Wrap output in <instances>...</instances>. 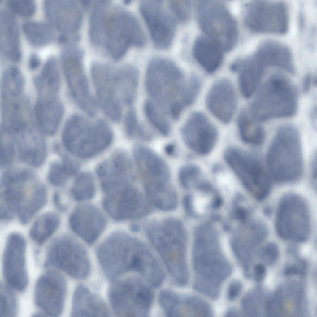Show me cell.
Wrapping results in <instances>:
<instances>
[{
	"label": "cell",
	"mask_w": 317,
	"mask_h": 317,
	"mask_svg": "<svg viewBox=\"0 0 317 317\" xmlns=\"http://www.w3.org/2000/svg\"><path fill=\"white\" fill-rule=\"evenodd\" d=\"M192 263L194 288L216 299L223 283L231 275L232 268L221 250L215 230L210 225L203 224L196 229Z\"/></svg>",
	"instance_id": "obj_1"
},
{
	"label": "cell",
	"mask_w": 317,
	"mask_h": 317,
	"mask_svg": "<svg viewBox=\"0 0 317 317\" xmlns=\"http://www.w3.org/2000/svg\"><path fill=\"white\" fill-rule=\"evenodd\" d=\"M147 233L174 280L180 286L186 285L189 280L187 238L183 224L173 218L154 221L148 227Z\"/></svg>",
	"instance_id": "obj_2"
},
{
	"label": "cell",
	"mask_w": 317,
	"mask_h": 317,
	"mask_svg": "<svg viewBox=\"0 0 317 317\" xmlns=\"http://www.w3.org/2000/svg\"><path fill=\"white\" fill-rule=\"evenodd\" d=\"M109 7L100 24L98 46L103 47L114 59L118 60L130 46L143 47L146 38L138 21L132 14L120 7Z\"/></svg>",
	"instance_id": "obj_3"
},
{
	"label": "cell",
	"mask_w": 317,
	"mask_h": 317,
	"mask_svg": "<svg viewBox=\"0 0 317 317\" xmlns=\"http://www.w3.org/2000/svg\"><path fill=\"white\" fill-rule=\"evenodd\" d=\"M270 177L279 183L295 182L302 176L303 157L299 133L289 125L279 128L271 143L266 158Z\"/></svg>",
	"instance_id": "obj_4"
},
{
	"label": "cell",
	"mask_w": 317,
	"mask_h": 317,
	"mask_svg": "<svg viewBox=\"0 0 317 317\" xmlns=\"http://www.w3.org/2000/svg\"><path fill=\"white\" fill-rule=\"evenodd\" d=\"M298 95L291 81L284 76L276 75L265 83L246 110L258 121L291 117L297 112Z\"/></svg>",
	"instance_id": "obj_5"
},
{
	"label": "cell",
	"mask_w": 317,
	"mask_h": 317,
	"mask_svg": "<svg viewBox=\"0 0 317 317\" xmlns=\"http://www.w3.org/2000/svg\"><path fill=\"white\" fill-rule=\"evenodd\" d=\"M112 138L111 131L105 121L99 120L92 124L77 115L69 119L62 134L63 143L67 150L83 158L91 157L103 150Z\"/></svg>",
	"instance_id": "obj_6"
},
{
	"label": "cell",
	"mask_w": 317,
	"mask_h": 317,
	"mask_svg": "<svg viewBox=\"0 0 317 317\" xmlns=\"http://www.w3.org/2000/svg\"><path fill=\"white\" fill-rule=\"evenodd\" d=\"M183 74L171 60L153 58L146 70V90L163 111L168 112L171 105L179 99L185 87Z\"/></svg>",
	"instance_id": "obj_7"
},
{
	"label": "cell",
	"mask_w": 317,
	"mask_h": 317,
	"mask_svg": "<svg viewBox=\"0 0 317 317\" xmlns=\"http://www.w3.org/2000/svg\"><path fill=\"white\" fill-rule=\"evenodd\" d=\"M108 291L110 305L118 317L147 316L154 295L149 287L137 277L118 278L112 281Z\"/></svg>",
	"instance_id": "obj_8"
},
{
	"label": "cell",
	"mask_w": 317,
	"mask_h": 317,
	"mask_svg": "<svg viewBox=\"0 0 317 317\" xmlns=\"http://www.w3.org/2000/svg\"><path fill=\"white\" fill-rule=\"evenodd\" d=\"M197 19L206 36L225 51L231 50L238 39V30L236 20L226 7L215 0H197Z\"/></svg>",
	"instance_id": "obj_9"
},
{
	"label": "cell",
	"mask_w": 317,
	"mask_h": 317,
	"mask_svg": "<svg viewBox=\"0 0 317 317\" xmlns=\"http://www.w3.org/2000/svg\"><path fill=\"white\" fill-rule=\"evenodd\" d=\"M44 267H53L77 279L90 275V259L85 248L71 237L63 235L54 239L48 246Z\"/></svg>",
	"instance_id": "obj_10"
},
{
	"label": "cell",
	"mask_w": 317,
	"mask_h": 317,
	"mask_svg": "<svg viewBox=\"0 0 317 317\" xmlns=\"http://www.w3.org/2000/svg\"><path fill=\"white\" fill-rule=\"evenodd\" d=\"M224 158L247 190L257 200L261 201L269 194L271 189L270 176L256 157L235 147L228 148Z\"/></svg>",
	"instance_id": "obj_11"
},
{
	"label": "cell",
	"mask_w": 317,
	"mask_h": 317,
	"mask_svg": "<svg viewBox=\"0 0 317 317\" xmlns=\"http://www.w3.org/2000/svg\"><path fill=\"white\" fill-rule=\"evenodd\" d=\"M276 214V229L281 238L298 242L308 239L311 229L309 212L302 197L294 193L285 195Z\"/></svg>",
	"instance_id": "obj_12"
},
{
	"label": "cell",
	"mask_w": 317,
	"mask_h": 317,
	"mask_svg": "<svg viewBox=\"0 0 317 317\" xmlns=\"http://www.w3.org/2000/svg\"><path fill=\"white\" fill-rule=\"evenodd\" d=\"M244 20L253 32L283 35L288 29V10L282 2L253 1L247 5Z\"/></svg>",
	"instance_id": "obj_13"
},
{
	"label": "cell",
	"mask_w": 317,
	"mask_h": 317,
	"mask_svg": "<svg viewBox=\"0 0 317 317\" xmlns=\"http://www.w3.org/2000/svg\"><path fill=\"white\" fill-rule=\"evenodd\" d=\"M103 192V207L116 221L137 219L145 216L150 211L149 201L132 183Z\"/></svg>",
	"instance_id": "obj_14"
},
{
	"label": "cell",
	"mask_w": 317,
	"mask_h": 317,
	"mask_svg": "<svg viewBox=\"0 0 317 317\" xmlns=\"http://www.w3.org/2000/svg\"><path fill=\"white\" fill-rule=\"evenodd\" d=\"M61 58L64 73L73 98L85 112L94 116L96 106L83 68L82 52L76 49L66 50L62 52Z\"/></svg>",
	"instance_id": "obj_15"
},
{
	"label": "cell",
	"mask_w": 317,
	"mask_h": 317,
	"mask_svg": "<svg viewBox=\"0 0 317 317\" xmlns=\"http://www.w3.org/2000/svg\"><path fill=\"white\" fill-rule=\"evenodd\" d=\"M67 290L66 280L58 271L50 270L41 275L36 283L34 294L41 315L59 316L63 310Z\"/></svg>",
	"instance_id": "obj_16"
},
{
	"label": "cell",
	"mask_w": 317,
	"mask_h": 317,
	"mask_svg": "<svg viewBox=\"0 0 317 317\" xmlns=\"http://www.w3.org/2000/svg\"><path fill=\"white\" fill-rule=\"evenodd\" d=\"M26 242L17 232L10 234L6 240L2 258L4 277L9 285L20 292L26 289L28 283L26 253Z\"/></svg>",
	"instance_id": "obj_17"
},
{
	"label": "cell",
	"mask_w": 317,
	"mask_h": 317,
	"mask_svg": "<svg viewBox=\"0 0 317 317\" xmlns=\"http://www.w3.org/2000/svg\"><path fill=\"white\" fill-rule=\"evenodd\" d=\"M161 0H143L140 5V13L155 46L166 49L172 42L175 32V19L166 10Z\"/></svg>",
	"instance_id": "obj_18"
},
{
	"label": "cell",
	"mask_w": 317,
	"mask_h": 317,
	"mask_svg": "<svg viewBox=\"0 0 317 317\" xmlns=\"http://www.w3.org/2000/svg\"><path fill=\"white\" fill-rule=\"evenodd\" d=\"M181 135L186 146L201 156L210 153L218 139L216 127L203 113L195 112L189 116L183 126Z\"/></svg>",
	"instance_id": "obj_19"
},
{
	"label": "cell",
	"mask_w": 317,
	"mask_h": 317,
	"mask_svg": "<svg viewBox=\"0 0 317 317\" xmlns=\"http://www.w3.org/2000/svg\"><path fill=\"white\" fill-rule=\"evenodd\" d=\"M106 223V218L100 210L88 204L75 207L69 219L73 231L89 245L93 244L100 237Z\"/></svg>",
	"instance_id": "obj_20"
},
{
	"label": "cell",
	"mask_w": 317,
	"mask_h": 317,
	"mask_svg": "<svg viewBox=\"0 0 317 317\" xmlns=\"http://www.w3.org/2000/svg\"><path fill=\"white\" fill-rule=\"evenodd\" d=\"M114 71L107 65L93 64L92 74L99 103L106 115L114 121L119 120L122 109L114 83Z\"/></svg>",
	"instance_id": "obj_21"
},
{
	"label": "cell",
	"mask_w": 317,
	"mask_h": 317,
	"mask_svg": "<svg viewBox=\"0 0 317 317\" xmlns=\"http://www.w3.org/2000/svg\"><path fill=\"white\" fill-rule=\"evenodd\" d=\"M159 300L163 311L169 317L209 316L212 309L209 304L197 297L181 294L164 290Z\"/></svg>",
	"instance_id": "obj_22"
},
{
	"label": "cell",
	"mask_w": 317,
	"mask_h": 317,
	"mask_svg": "<svg viewBox=\"0 0 317 317\" xmlns=\"http://www.w3.org/2000/svg\"><path fill=\"white\" fill-rule=\"evenodd\" d=\"M44 6L50 22L59 31L67 35L78 32L82 23L83 12L76 1L46 0Z\"/></svg>",
	"instance_id": "obj_23"
},
{
	"label": "cell",
	"mask_w": 317,
	"mask_h": 317,
	"mask_svg": "<svg viewBox=\"0 0 317 317\" xmlns=\"http://www.w3.org/2000/svg\"><path fill=\"white\" fill-rule=\"evenodd\" d=\"M236 94L231 82L226 79L216 81L210 89L206 103L210 111L224 123L233 116L237 106Z\"/></svg>",
	"instance_id": "obj_24"
},
{
	"label": "cell",
	"mask_w": 317,
	"mask_h": 317,
	"mask_svg": "<svg viewBox=\"0 0 317 317\" xmlns=\"http://www.w3.org/2000/svg\"><path fill=\"white\" fill-rule=\"evenodd\" d=\"M133 156L143 182L169 181L170 172L164 160L150 148L137 145L133 149Z\"/></svg>",
	"instance_id": "obj_25"
},
{
	"label": "cell",
	"mask_w": 317,
	"mask_h": 317,
	"mask_svg": "<svg viewBox=\"0 0 317 317\" xmlns=\"http://www.w3.org/2000/svg\"><path fill=\"white\" fill-rule=\"evenodd\" d=\"M20 157L25 162L39 166L44 161L46 154L45 142L39 132L28 126L15 135Z\"/></svg>",
	"instance_id": "obj_26"
},
{
	"label": "cell",
	"mask_w": 317,
	"mask_h": 317,
	"mask_svg": "<svg viewBox=\"0 0 317 317\" xmlns=\"http://www.w3.org/2000/svg\"><path fill=\"white\" fill-rule=\"evenodd\" d=\"M29 183L20 177H11L1 181L0 196V219H12L18 214L24 198V189Z\"/></svg>",
	"instance_id": "obj_27"
},
{
	"label": "cell",
	"mask_w": 317,
	"mask_h": 317,
	"mask_svg": "<svg viewBox=\"0 0 317 317\" xmlns=\"http://www.w3.org/2000/svg\"><path fill=\"white\" fill-rule=\"evenodd\" d=\"M71 315L73 317H110L111 314L100 296L80 284L73 293Z\"/></svg>",
	"instance_id": "obj_28"
},
{
	"label": "cell",
	"mask_w": 317,
	"mask_h": 317,
	"mask_svg": "<svg viewBox=\"0 0 317 317\" xmlns=\"http://www.w3.org/2000/svg\"><path fill=\"white\" fill-rule=\"evenodd\" d=\"M254 54L266 67H276L292 74L295 73L292 53L286 46L280 42L271 40L264 41Z\"/></svg>",
	"instance_id": "obj_29"
},
{
	"label": "cell",
	"mask_w": 317,
	"mask_h": 317,
	"mask_svg": "<svg viewBox=\"0 0 317 317\" xmlns=\"http://www.w3.org/2000/svg\"><path fill=\"white\" fill-rule=\"evenodd\" d=\"M0 50L3 55L14 62L21 58L19 29L13 15L2 9L0 14Z\"/></svg>",
	"instance_id": "obj_30"
},
{
	"label": "cell",
	"mask_w": 317,
	"mask_h": 317,
	"mask_svg": "<svg viewBox=\"0 0 317 317\" xmlns=\"http://www.w3.org/2000/svg\"><path fill=\"white\" fill-rule=\"evenodd\" d=\"M239 71L240 89L245 98L251 97L255 92L261 79L266 67L254 54L242 61L236 62Z\"/></svg>",
	"instance_id": "obj_31"
},
{
	"label": "cell",
	"mask_w": 317,
	"mask_h": 317,
	"mask_svg": "<svg viewBox=\"0 0 317 317\" xmlns=\"http://www.w3.org/2000/svg\"><path fill=\"white\" fill-rule=\"evenodd\" d=\"M223 50L215 41L206 36L197 38L193 52L195 59L205 71L209 73L215 72L223 61Z\"/></svg>",
	"instance_id": "obj_32"
},
{
	"label": "cell",
	"mask_w": 317,
	"mask_h": 317,
	"mask_svg": "<svg viewBox=\"0 0 317 317\" xmlns=\"http://www.w3.org/2000/svg\"><path fill=\"white\" fill-rule=\"evenodd\" d=\"M63 113V106L58 98L37 100L35 114L40 130L49 135L54 134L59 127Z\"/></svg>",
	"instance_id": "obj_33"
},
{
	"label": "cell",
	"mask_w": 317,
	"mask_h": 317,
	"mask_svg": "<svg viewBox=\"0 0 317 317\" xmlns=\"http://www.w3.org/2000/svg\"><path fill=\"white\" fill-rule=\"evenodd\" d=\"M60 78L56 59L54 57H50L36 80L38 98L50 99L58 98Z\"/></svg>",
	"instance_id": "obj_34"
},
{
	"label": "cell",
	"mask_w": 317,
	"mask_h": 317,
	"mask_svg": "<svg viewBox=\"0 0 317 317\" xmlns=\"http://www.w3.org/2000/svg\"><path fill=\"white\" fill-rule=\"evenodd\" d=\"M143 185L146 196L152 205L165 211L176 207L177 196L170 181L145 183Z\"/></svg>",
	"instance_id": "obj_35"
},
{
	"label": "cell",
	"mask_w": 317,
	"mask_h": 317,
	"mask_svg": "<svg viewBox=\"0 0 317 317\" xmlns=\"http://www.w3.org/2000/svg\"><path fill=\"white\" fill-rule=\"evenodd\" d=\"M114 83L117 96L127 104H131L135 98L139 79L138 70L130 65L114 71Z\"/></svg>",
	"instance_id": "obj_36"
},
{
	"label": "cell",
	"mask_w": 317,
	"mask_h": 317,
	"mask_svg": "<svg viewBox=\"0 0 317 317\" xmlns=\"http://www.w3.org/2000/svg\"><path fill=\"white\" fill-rule=\"evenodd\" d=\"M47 193L45 187L38 182L28 196L24 199L18 214L19 221L23 224L28 223L46 204Z\"/></svg>",
	"instance_id": "obj_37"
},
{
	"label": "cell",
	"mask_w": 317,
	"mask_h": 317,
	"mask_svg": "<svg viewBox=\"0 0 317 317\" xmlns=\"http://www.w3.org/2000/svg\"><path fill=\"white\" fill-rule=\"evenodd\" d=\"M60 223V217L57 213H43L32 225L29 231L30 237L35 243L41 245L57 231Z\"/></svg>",
	"instance_id": "obj_38"
},
{
	"label": "cell",
	"mask_w": 317,
	"mask_h": 317,
	"mask_svg": "<svg viewBox=\"0 0 317 317\" xmlns=\"http://www.w3.org/2000/svg\"><path fill=\"white\" fill-rule=\"evenodd\" d=\"M251 117L245 110L240 113L237 125L240 136L245 142L258 145L264 141L265 133L263 127Z\"/></svg>",
	"instance_id": "obj_39"
},
{
	"label": "cell",
	"mask_w": 317,
	"mask_h": 317,
	"mask_svg": "<svg viewBox=\"0 0 317 317\" xmlns=\"http://www.w3.org/2000/svg\"><path fill=\"white\" fill-rule=\"evenodd\" d=\"M23 30L29 41L36 46H41L51 42L54 37L52 26L48 23L28 21L24 24Z\"/></svg>",
	"instance_id": "obj_40"
},
{
	"label": "cell",
	"mask_w": 317,
	"mask_h": 317,
	"mask_svg": "<svg viewBox=\"0 0 317 317\" xmlns=\"http://www.w3.org/2000/svg\"><path fill=\"white\" fill-rule=\"evenodd\" d=\"M95 187L92 175L88 172L80 174L76 180L71 189L73 197L82 201L92 198L95 193Z\"/></svg>",
	"instance_id": "obj_41"
},
{
	"label": "cell",
	"mask_w": 317,
	"mask_h": 317,
	"mask_svg": "<svg viewBox=\"0 0 317 317\" xmlns=\"http://www.w3.org/2000/svg\"><path fill=\"white\" fill-rule=\"evenodd\" d=\"M144 110L148 120L159 133L163 136H168L170 132L169 124L154 103L147 100Z\"/></svg>",
	"instance_id": "obj_42"
},
{
	"label": "cell",
	"mask_w": 317,
	"mask_h": 317,
	"mask_svg": "<svg viewBox=\"0 0 317 317\" xmlns=\"http://www.w3.org/2000/svg\"><path fill=\"white\" fill-rule=\"evenodd\" d=\"M12 288L8 285L1 283L0 317H15L17 315V299Z\"/></svg>",
	"instance_id": "obj_43"
},
{
	"label": "cell",
	"mask_w": 317,
	"mask_h": 317,
	"mask_svg": "<svg viewBox=\"0 0 317 317\" xmlns=\"http://www.w3.org/2000/svg\"><path fill=\"white\" fill-rule=\"evenodd\" d=\"M15 139L11 131L1 128V165L4 166L13 161L15 152Z\"/></svg>",
	"instance_id": "obj_44"
},
{
	"label": "cell",
	"mask_w": 317,
	"mask_h": 317,
	"mask_svg": "<svg viewBox=\"0 0 317 317\" xmlns=\"http://www.w3.org/2000/svg\"><path fill=\"white\" fill-rule=\"evenodd\" d=\"M202 171L199 167L193 164H186L181 167L178 174V181L186 189L196 186L201 180Z\"/></svg>",
	"instance_id": "obj_45"
},
{
	"label": "cell",
	"mask_w": 317,
	"mask_h": 317,
	"mask_svg": "<svg viewBox=\"0 0 317 317\" xmlns=\"http://www.w3.org/2000/svg\"><path fill=\"white\" fill-rule=\"evenodd\" d=\"M201 82L196 75H192L185 85L178 101L185 108L191 105L194 102L199 92Z\"/></svg>",
	"instance_id": "obj_46"
},
{
	"label": "cell",
	"mask_w": 317,
	"mask_h": 317,
	"mask_svg": "<svg viewBox=\"0 0 317 317\" xmlns=\"http://www.w3.org/2000/svg\"><path fill=\"white\" fill-rule=\"evenodd\" d=\"M7 3L13 12L23 17L31 16L36 11V5L33 0H9Z\"/></svg>",
	"instance_id": "obj_47"
},
{
	"label": "cell",
	"mask_w": 317,
	"mask_h": 317,
	"mask_svg": "<svg viewBox=\"0 0 317 317\" xmlns=\"http://www.w3.org/2000/svg\"><path fill=\"white\" fill-rule=\"evenodd\" d=\"M168 4L172 13L180 22L185 23L189 20L191 12L189 1L170 0Z\"/></svg>",
	"instance_id": "obj_48"
},
{
	"label": "cell",
	"mask_w": 317,
	"mask_h": 317,
	"mask_svg": "<svg viewBox=\"0 0 317 317\" xmlns=\"http://www.w3.org/2000/svg\"><path fill=\"white\" fill-rule=\"evenodd\" d=\"M70 176L63 163H54L51 166L48 178L51 183L56 186L63 185Z\"/></svg>",
	"instance_id": "obj_49"
},
{
	"label": "cell",
	"mask_w": 317,
	"mask_h": 317,
	"mask_svg": "<svg viewBox=\"0 0 317 317\" xmlns=\"http://www.w3.org/2000/svg\"><path fill=\"white\" fill-rule=\"evenodd\" d=\"M140 126L135 110L133 108H130L126 113L124 122L127 136L130 138L136 137Z\"/></svg>",
	"instance_id": "obj_50"
},
{
	"label": "cell",
	"mask_w": 317,
	"mask_h": 317,
	"mask_svg": "<svg viewBox=\"0 0 317 317\" xmlns=\"http://www.w3.org/2000/svg\"><path fill=\"white\" fill-rule=\"evenodd\" d=\"M260 252L263 259L268 264L274 263L277 259L279 254L277 245L273 243L266 245L262 248Z\"/></svg>",
	"instance_id": "obj_51"
},
{
	"label": "cell",
	"mask_w": 317,
	"mask_h": 317,
	"mask_svg": "<svg viewBox=\"0 0 317 317\" xmlns=\"http://www.w3.org/2000/svg\"><path fill=\"white\" fill-rule=\"evenodd\" d=\"M272 297L268 302L266 310L270 315H277L281 309L282 306V294L281 291L278 290L275 292Z\"/></svg>",
	"instance_id": "obj_52"
},
{
	"label": "cell",
	"mask_w": 317,
	"mask_h": 317,
	"mask_svg": "<svg viewBox=\"0 0 317 317\" xmlns=\"http://www.w3.org/2000/svg\"><path fill=\"white\" fill-rule=\"evenodd\" d=\"M243 285L241 282L238 280L232 281L229 284L227 291V297L231 301L236 299L240 295L242 291Z\"/></svg>",
	"instance_id": "obj_53"
},
{
	"label": "cell",
	"mask_w": 317,
	"mask_h": 317,
	"mask_svg": "<svg viewBox=\"0 0 317 317\" xmlns=\"http://www.w3.org/2000/svg\"><path fill=\"white\" fill-rule=\"evenodd\" d=\"M297 264L288 266L285 269V274L288 276L293 274H303L306 269L305 263L303 261H300Z\"/></svg>",
	"instance_id": "obj_54"
},
{
	"label": "cell",
	"mask_w": 317,
	"mask_h": 317,
	"mask_svg": "<svg viewBox=\"0 0 317 317\" xmlns=\"http://www.w3.org/2000/svg\"><path fill=\"white\" fill-rule=\"evenodd\" d=\"M253 270L255 280L257 282H260L265 274L266 270L265 267L261 264H258L254 266Z\"/></svg>",
	"instance_id": "obj_55"
},
{
	"label": "cell",
	"mask_w": 317,
	"mask_h": 317,
	"mask_svg": "<svg viewBox=\"0 0 317 317\" xmlns=\"http://www.w3.org/2000/svg\"><path fill=\"white\" fill-rule=\"evenodd\" d=\"M41 63L39 57L36 54H33L29 57V64L30 67L33 69L37 68Z\"/></svg>",
	"instance_id": "obj_56"
},
{
	"label": "cell",
	"mask_w": 317,
	"mask_h": 317,
	"mask_svg": "<svg viewBox=\"0 0 317 317\" xmlns=\"http://www.w3.org/2000/svg\"><path fill=\"white\" fill-rule=\"evenodd\" d=\"M176 147L173 143H168L164 147V151L165 154L169 156H173L176 152Z\"/></svg>",
	"instance_id": "obj_57"
},
{
	"label": "cell",
	"mask_w": 317,
	"mask_h": 317,
	"mask_svg": "<svg viewBox=\"0 0 317 317\" xmlns=\"http://www.w3.org/2000/svg\"><path fill=\"white\" fill-rule=\"evenodd\" d=\"M311 80V77L310 75L306 76L304 78L303 88L305 92H306L309 90L310 86Z\"/></svg>",
	"instance_id": "obj_58"
},
{
	"label": "cell",
	"mask_w": 317,
	"mask_h": 317,
	"mask_svg": "<svg viewBox=\"0 0 317 317\" xmlns=\"http://www.w3.org/2000/svg\"><path fill=\"white\" fill-rule=\"evenodd\" d=\"M240 313L238 310L234 308L229 309L226 312V316L227 317L240 316Z\"/></svg>",
	"instance_id": "obj_59"
}]
</instances>
